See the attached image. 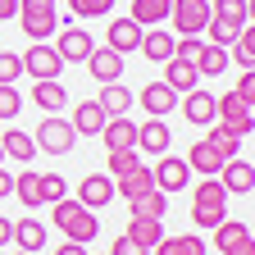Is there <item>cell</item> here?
<instances>
[{"label": "cell", "instance_id": "obj_1", "mask_svg": "<svg viewBox=\"0 0 255 255\" xmlns=\"http://www.w3.org/2000/svg\"><path fill=\"white\" fill-rule=\"evenodd\" d=\"M55 228L64 233V242H96V233H101V223H96V210H87L82 201H69V196H64V201H55Z\"/></svg>", "mask_w": 255, "mask_h": 255}, {"label": "cell", "instance_id": "obj_2", "mask_svg": "<svg viewBox=\"0 0 255 255\" xmlns=\"http://www.w3.org/2000/svg\"><path fill=\"white\" fill-rule=\"evenodd\" d=\"M223 219H228V191H223L219 178H205L191 191V223L196 228H219Z\"/></svg>", "mask_w": 255, "mask_h": 255}, {"label": "cell", "instance_id": "obj_3", "mask_svg": "<svg viewBox=\"0 0 255 255\" xmlns=\"http://www.w3.org/2000/svg\"><path fill=\"white\" fill-rule=\"evenodd\" d=\"M23 23V37L27 41H46L55 37V27H59V9H55V0H18V14Z\"/></svg>", "mask_w": 255, "mask_h": 255}, {"label": "cell", "instance_id": "obj_4", "mask_svg": "<svg viewBox=\"0 0 255 255\" xmlns=\"http://www.w3.org/2000/svg\"><path fill=\"white\" fill-rule=\"evenodd\" d=\"M214 123L223 128V132L233 137H251L255 132V114H251V101H242V96H214Z\"/></svg>", "mask_w": 255, "mask_h": 255}, {"label": "cell", "instance_id": "obj_5", "mask_svg": "<svg viewBox=\"0 0 255 255\" xmlns=\"http://www.w3.org/2000/svg\"><path fill=\"white\" fill-rule=\"evenodd\" d=\"M32 141H37V155H69L78 132H73V123L69 119H59V114H46L41 128L32 132Z\"/></svg>", "mask_w": 255, "mask_h": 255}, {"label": "cell", "instance_id": "obj_6", "mask_svg": "<svg viewBox=\"0 0 255 255\" xmlns=\"http://www.w3.org/2000/svg\"><path fill=\"white\" fill-rule=\"evenodd\" d=\"M169 18L178 37H201L210 23V0H169Z\"/></svg>", "mask_w": 255, "mask_h": 255}, {"label": "cell", "instance_id": "obj_7", "mask_svg": "<svg viewBox=\"0 0 255 255\" xmlns=\"http://www.w3.org/2000/svg\"><path fill=\"white\" fill-rule=\"evenodd\" d=\"M18 59H23V73H32L37 82H41V78H59V73H64V59L55 55V46H50V41H32V46H27V55H18Z\"/></svg>", "mask_w": 255, "mask_h": 255}, {"label": "cell", "instance_id": "obj_8", "mask_svg": "<svg viewBox=\"0 0 255 255\" xmlns=\"http://www.w3.org/2000/svg\"><path fill=\"white\" fill-rule=\"evenodd\" d=\"M150 178H155V187L164 191V196H173V191H182L191 182V169H187V159H178V155H159V164L150 169Z\"/></svg>", "mask_w": 255, "mask_h": 255}, {"label": "cell", "instance_id": "obj_9", "mask_svg": "<svg viewBox=\"0 0 255 255\" xmlns=\"http://www.w3.org/2000/svg\"><path fill=\"white\" fill-rule=\"evenodd\" d=\"M214 246H219V255H255L251 228H246V223H228V219L214 228Z\"/></svg>", "mask_w": 255, "mask_h": 255}, {"label": "cell", "instance_id": "obj_10", "mask_svg": "<svg viewBox=\"0 0 255 255\" xmlns=\"http://www.w3.org/2000/svg\"><path fill=\"white\" fill-rule=\"evenodd\" d=\"M132 101H141V110L150 114V119H164V114H173L178 110V91L173 87H164V82H146Z\"/></svg>", "mask_w": 255, "mask_h": 255}, {"label": "cell", "instance_id": "obj_11", "mask_svg": "<svg viewBox=\"0 0 255 255\" xmlns=\"http://www.w3.org/2000/svg\"><path fill=\"white\" fill-rule=\"evenodd\" d=\"M82 64H87V73H91L96 82H119V78H123V55L110 50V46H96Z\"/></svg>", "mask_w": 255, "mask_h": 255}, {"label": "cell", "instance_id": "obj_12", "mask_svg": "<svg viewBox=\"0 0 255 255\" xmlns=\"http://www.w3.org/2000/svg\"><path fill=\"white\" fill-rule=\"evenodd\" d=\"M219 182H223V191L251 196V187H255V169H251V159H242V155L223 159V169H219Z\"/></svg>", "mask_w": 255, "mask_h": 255}, {"label": "cell", "instance_id": "obj_13", "mask_svg": "<svg viewBox=\"0 0 255 255\" xmlns=\"http://www.w3.org/2000/svg\"><path fill=\"white\" fill-rule=\"evenodd\" d=\"M178 105H182L187 123H196V128H210V123H214V96H210V91H201V87L182 91V96H178Z\"/></svg>", "mask_w": 255, "mask_h": 255}, {"label": "cell", "instance_id": "obj_14", "mask_svg": "<svg viewBox=\"0 0 255 255\" xmlns=\"http://www.w3.org/2000/svg\"><path fill=\"white\" fill-rule=\"evenodd\" d=\"M78 201H82L87 210H105V205L114 201V178H110V173H87L82 187H78Z\"/></svg>", "mask_w": 255, "mask_h": 255}, {"label": "cell", "instance_id": "obj_15", "mask_svg": "<svg viewBox=\"0 0 255 255\" xmlns=\"http://www.w3.org/2000/svg\"><path fill=\"white\" fill-rule=\"evenodd\" d=\"M169 146H173V132H169L164 119H146L137 128V150H146V155H169Z\"/></svg>", "mask_w": 255, "mask_h": 255}, {"label": "cell", "instance_id": "obj_16", "mask_svg": "<svg viewBox=\"0 0 255 255\" xmlns=\"http://www.w3.org/2000/svg\"><path fill=\"white\" fill-rule=\"evenodd\" d=\"M32 105L46 110V114H64V105H69V91H64L59 78H41V82H32Z\"/></svg>", "mask_w": 255, "mask_h": 255}, {"label": "cell", "instance_id": "obj_17", "mask_svg": "<svg viewBox=\"0 0 255 255\" xmlns=\"http://www.w3.org/2000/svg\"><path fill=\"white\" fill-rule=\"evenodd\" d=\"M101 137H105V150H137V123L114 114V119H105Z\"/></svg>", "mask_w": 255, "mask_h": 255}, {"label": "cell", "instance_id": "obj_18", "mask_svg": "<svg viewBox=\"0 0 255 255\" xmlns=\"http://www.w3.org/2000/svg\"><path fill=\"white\" fill-rule=\"evenodd\" d=\"M91 50H96V41L87 37L82 27H64V37L55 41V55H59L64 64H82V59H87Z\"/></svg>", "mask_w": 255, "mask_h": 255}, {"label": "cell", "instance_id": "obj_19", "mask_svg": "<svg viewBox=\"0 0 255 255\" xmlns=\"http://www.w3.org/2000/svg\"><path fill=\"white\" fill-rule=\"evenodd\" d=\"M105 46L119 50V55H132V50L141 46V27H137L132 18H114L110 32H105Z\"/></svg>", "mask_w": 255, "mask_h": 255}, {"label": "cell", "instance_id": "obj_20", "mask_svg": "<svg viewBox=\"0 0 255 255\" xmlns=\"http://www.w3.org/2000/svg\"><path fill=\"white\" fill-rule=\"evenodd\" d=\"M137 50L146 59H155V64L173 59V32H164V27H141V46Z\"/></svg>", "mask_w": 255, "mask_h": 255}, {"label": "cell", "instance_id": "obj_21", "mask_svg": "<svg viewBox=\"0 0 255 255\" xmlns=\"http://www.w3.org/2000/svg\"><path fill=\"white\" fill-rule=\"evenodd\" d=\"M105 119H110V114L96 105V101H82V105L73 110V119H69V123H73V132H78V137H101Z\"/></svg>", "mask_w": 255, "mask_h": 255}, {"label": "cell", "instance_id": "obj_22", "mask_svg": "<svg viewBox=\"0 0 255 255\" xmlns=\"http://www.w3.org/2000/svg\"><path fill=\"white\" fill-rule=\"evenodd\" d=\"M187 169H191V173H201V178H219L223 155H219L210 141H196V146H191V155H187Z\"/></svg>", "mask_w": 255, "mask_h": 255}, {"label": "cell", "instance_id": "obj_23", "mask_svg": "<svg viewBox=\"0 0 255 255\" xmlns=\"http://www.w3.org/2000/svg\"><path fill=\"white\" fill-rule=\"evenodd\" d=\"M159 82L182 96V91H191L201 82V73H196V64H187V59H164V78H159Z\"/></svg>", "mask_w": 255, "mask_h": 255}, {"label": "cell", "instance_id": "obj_24", "mask_svg": "<svg viewBox=\"0 0 255 255\" xmlns=\"http://www.w3.org/2000/svg\"><path fill=\"white\" fill-rule=\"evenodd\" d=\"M128 237H132L141 251H155L159 237H164V219H141V214H132V223H128Z\"/></svg>", "mask_w": 255, "mask_h": 255}, {"label": "cell", "instance_id": "obj_25", "mask_svg": "<svg viewBox=\"0 0 255 255\" xmlns=\"http://www.w3.org/2000/svg\"><path fill=\"white\" fill-rule=\"evenodd\" d=\"M9 242H14L18 251H27V255H37V251L46 246V223H37V219H23V223H14Z\"/></svg>", "mask_w": 255, "mask_h": 255}, {"label": "cell", "instance_id": "obj_26", "mask_svg": "<svg viewBox=\"0 0 255 255\" xmlns=\"http://www.w3.org/2000/svg\"><path fill=\"white\" fill-rule=\"evenodd\" d=\"M0 150L27 169V164H32V155H37V141H32V132H18V128H9V132L0 137Z\"/></svg>", "mask_w": 255, "mask_h": 255}, {"label": "cell", "instance_id": "obj_27", "mask_svg": "<svg viewBox=\"0 0 255 255\" xmlns=\"http://www.w3.org/2000/svg\"><path fill=\"white\" fill-rule=\"evenodd\" d=\"M155 255H205V242H201V233H178V237H159V246H155Z\"/></svg>", "mask_w": 255, "mask_h": 255}, {"label": "cell", "instance_id": "obj_28", "mask_svg": "<svg viewBox=\"0 0 255 255\" xmlns=\"http://www.w3.org/2000/svg\"><path fill=\"white\" fill-rule=\"evenodd\" d=\"M191 64H196V73H201V78H219L223 69H228V50L201 41V50H196V59H191Z\"/></svg>", "mask_w": 255, "mask_h": 255}, {"label": "cell", "instance_id": "obj_29", "mask_svg": "<svg viewBox=\"0 0 255 255\" xmlns=\"http://www.w3.org/2000/svg\"><path fill=\"white\" fill-rule=\"evenodd\" d=\"M96 105H101L110 119L114 114H128V110H132V91H128L123 82H101V101H96Z\"/></svg>", "mask_w": 255, "mask_h": 255}, {"label": "cell", "instance_id": "obj_30", "mask_svg": "<svg viewBox=\"0 0 255 255\" xmlns=\"http://www.w3.org/2000/svg\"><path fill=\"white\" fill-rule=\"evenodd\" d=\"M128 18H132L137 27H159L169 18V0H132V14Z\"/></svg>", "mask_w": 255, "mask_h": 255}, {"label": "cell", "instance_id": "obj_31", "mask_svg": "<svg viewBox=\"0 0 255 255\" xmlns=\"http://www.w3.org/2000/svg\"><path fill=\"white\" fill-rule=\"evenodd\" d=\"M128 205H132V214H141V219H164V214H169V196H164L159 187H150V191H141V196H132Z\"/></svg>", "mask_w": 255, "mask_h": 255}, {"label": "cell", "instance_id": "obj_32", "mask_svg": "<svg viewBox=\"0 0 255 255\" xmlns=\"http://www.w3.org/2000/svg\"><path fill=\"white\" fill-rule=\"evenodd\" d=\"M155 187V178H150V169L146 164H137L128 178H119L114 182V196H123V201H132V196H141V191H150Z\"/></svg>", "mask_w": 255, "mask_h": 255}, {"label": "cell", "instance_id": "obj_33", "mask_svg": "<svg viewBox=\"0 0 255 255\" xmlns=\"http://www.w3.org/2000/svg\"><path fill=\"white\" fill-rule=\"evenodd\" d=\"M228 59L242 64V69H255V23H246V27L237 32V41L228 46Z\"/></svg>", "mask_w": 255, "mask_h": 255}, {"label": "cell", "instance_id": "obj_34", "mask_svg": "<svg viewBox=\"0 0 255 255\" xmlns=\"http://www.w3.org/2000/svg\"><path fill=\"white\" fill-rule=\"evenodd\" d=\"M41 173H32V169H23L18 178H14V196L23 201V210H41Z\"/></svg>", "mask_w": 255, "mask_h": 255}, {"label": "cell", "instance_id": "obj_35", "mask_svg": "<svg viewBox=\"0 0 255 255\" xmlns=\"http://www.w3.org/2000/svg\"><path fill=\"white\" fill-rule=\"evenodd\" d=\"M210 18H228V23H251V0H210Z\"/></svg>", "mask_w": 255, "mask_h": 255}, {"label": "cell", "instance_id": "obj_36", "mask_svg": "<svg viewBox=\"0 0 255 255\" xmlns=\"http://www.w3.org/2000/svg\"><path fill=\"white\" fill-rule=\"evenodd\" d=\"M205 27H210V46H223V50H228V46L237 41V32H242L246 23H228V18H210Z\"/></svg>", "mask_w": 255, "mask_h": 255}, {"label": "cell", "instance_id": "obj_37", "mask_svg": "<svg viewBox=\"0 0 255 255\" xmlns=\"http://www.w3.org/2000/svg\"><path fill=\"white\" fill-rule=\"evenodd\" d=\"M141 164V150H110V178L119 182V178H128Z\"/></svg>", "mask_w": 255, "mask_h": 255}, {"label": "cell", "instance_id": "obj_38", "mask_svg": "<svg viewBox=\"0 0 255 255\" xmlns=\"http://www.w3.org/2000/svg\"><path fill=\"white\" fill-rule=\"evenodd\" d=\"M205 141H210V146H214V150H219L223 159H233V155H237V146H242V137H233V132H223L219 123H210V137H205Z\"/></svg>", "mask_w": 255, "mask_h": 255}, {"label": "cell", "instance_id": "obj_39", "mask_svg": "<svg viewBox=\"0 0 255 255\" xmlns=\"http://www.w3.org/2000/svg\"><path fill=\"white\" fill-rule=\"evenodd\" d=\"M69 9H73L78 18H105V14L114 9V0H69Z\"/></svg>", "mask_w": 255, "mask_h": 255}, {"label": "cell", "instance_id": "obj_40", "mask_svg": "<svg viewBox=\"0 0 255 255\" xmlns=\"http://www.w3.org/2000/svg\"><path fill=\"white\" fill-rule=\"evenodd\" d=\"M41 205H55V201H64V187H69V182H64L59 173H41Z\"/></svg>", "mask_w": 255, "mask_h": 255}, {"label": "cell", "instance_id": "obj_41", "mask_svg": "<svg viewBox=\"0 0 255 255\" xmlns=\"http://www.w3.org/2000/svg\"><path fill=\"white\" fill-rule=\"evenodd\" d=\"M23 78V59L14 55V50H0V87H9V82H18Z\"/></svg>", "mask_w": 255, "mask_h": 255}, {"label": "cell", "instance_id": "obj_42", "mask_svg": "<svg viewBox=\"0 0 255 255\" xmlns=\"http://www.w3.org/2000/svg\"><path fill=\"white\" fill-rule=\"evenodd\" d=\"M23 110V96H18V87L9 82V87H0V119H14Z\"/></svg>", "mask_w": 255, "mask_h": 255}, {"label": "cell", "instance_id": "obj_43", "mask_svg": "<svg viewBox=\"0 0 255 255\" xmlns=\"http://www.w3.org/2000/svg\"><path fill=\"white\" fill-rule=\"evenodd\" d=\"M233 96H242V101H251V105H255V69H242V78H237Z\"/></svg>", "mask_w": 255, "mask_h": 255}, {"label": "cell", "instance_id": "obj_44", "mask_svg": "<svg viewBox=\"0 0 255 255\" xmlns=\"http://www.w3.org/2000/svg\"><path fill=\"white\" fill-rule=\"evenodd\" d=\"M110 255H146V251H141V246H137L132 237H128V233H123V237H119V242L110 246Z\"/></svg>", "mask_w": 255, "mask_h": 255}, {"label": "cell", "instance_id": "obj_45", "mask_svg": "<svg viewBox=\"0 0 255 255\" xmlns=\"http://www.w3.org/2000/svg\"><path fill=\"white\" fill-rule=\"evenodd\" d=\"M55 255H87V246H82V242H64Z\"/></svg>", "mask_w": 255, "mask_h": 255}, {"label": "cell", "instance_id": "obj_46", "mask_svg": "<svg viewBox=\"0 0 255 255\" xmlns=\"http://www.w3.org/2000/svg\"><path fill=\"white\" fill-rule=\"evenodd\" d=\"M5 196H14V178H9L5 169H0V201H5Z\"/></svg>", "mask_w": 255, "mask_h": 255}, {"label": "cell", "instance_id": "obj_47", "mask_svg": "<svg viewBox=\"0 0 255 255\" xmlns=\"http://www.w3.org/2000/svg\"><path fill=\"white\" fill-rule=\"evenodd\" d=\"M9 233H14V219L0 214V246H9Z\"/></svg>", "mask_w": 255, "mask_h": 255}, {"label": "cell", "instance_id": "obj_48", "mask_svg": "<svg viewBox=\"0 0 255 255\" xmlns=\"http://www.w3.org/2000/svg\"><path fill=\"white\" fill-rule=\"evenodd\" d=\"M14 14H18V0H0V23L14 18Z\"/></svg>", "mask_w": 255, "mask_h": 255}, {"label": "cell", "instance_id": "obj_49", "mask_svg": "<svg viewBox=\"0 0 255 255\" xmlns=\"http://www.w3.org/2000/svg\"><path fill=\"white\" fill-rule=\"evenodd\" d=\"M0 164H5V150H0Z\"/></svg>", "mask_w": 255, "mask_h": 255}, {"label": "cell", "instance_id": "obj_50", "mask_svg": "<svg viewBox=\"0 0 255 255\" xmlns=\"http://www.w3.org/2000/svg\"><path fill=\"white\" fill-rule=\"evenodd\" d=\"M18 255H27V251H18Z\"/></svg>", "mask_w": 255, "mask_h": 255}]
</instances>
